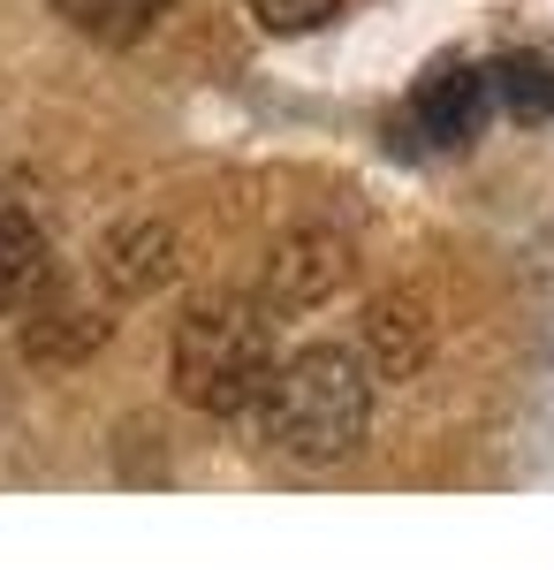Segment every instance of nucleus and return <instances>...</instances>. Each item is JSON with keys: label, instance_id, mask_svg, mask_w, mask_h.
Masks as SVG:
<instances>
[{"label": "nucleus", "instance_id": "f257e3e1", "mask_svg": "<svg viewBox=\"0 0 554 570\" xmlns=\"http://www.w3.org/2000/svg\"><path fill=\"white\" fill-rule=\"evenodd\" d=\"M258 419H266V441L297 464H335L357 449L365 419H373V373L349 351L319 343V351H297L289 365H274V381L258 395Z\"/></svg>", "mask_w": 554, "mask_h": 570}, {"label": "nucleus", "instance_id": "f03ea898", "mask_svg": "<svg viewBox=\"0 0 554 570\" xmlns=\"http://www.w3.org/2000/svg\"><path fill=\"white\" fill-rule=\"evenodd\" d=\"M274 381V327L258 305L214 297L175 327V389L182 403L214 411V419H244Z\"/></svg>", "mask_w": 554, "mask_h": 570}, {"label": "nucleus", "instance_id": "7ed1b4c3", "mask_svg": "<svg viewBox=\"0 0 554 570\" xmlns=\"http://www.w3.org/2000/svg\"><path fill=\"white\" fill-rule=\"evenodd\" d=\"M486 107H494V85H486V69H464V61H441L410 99V115H418V130L433 145H471Z\"/></svg>", "mask_w": 554, "mask_h": 570}, {"label": "nucleus", "instance_id": "20e7f679", "mask_svg": "<svg viewBox=\"0 0 554 570\" xmlns=\"http://www.w3.org/2000/svg\"><path fill=\"white\" fill-rule=\"evenodd\" d=\"M349 274V259H342L335 236H289L274 259H266V297L274 305H319V297H335V282Z\"/></svg>", "mask_w": 554, "mask_h": 570}, {"label": "nucleus", "instance_id": "39448f33", "mask_svg": "<svg viewBox=\"0 0 554 570\" xmlns=\"http://www.w3.org/2000/svg\"><path fill=\"white\" fill-rule=\"evenodd\" d=\"M99 274H107V289H115V297H145V289H160V282L175 274L168 228H152V220L115 228V236L99 244Z\"/></svg>", "mask_w": 554, "mask_h": 570}, {"label": "nucleus", "instance_id": "423d86ee", "mask_svg": "<svg viewBox=\"0 0 554 570\" xmlns=\"http://www.w3.org/2000/svg\"><path fill=\"white\" fill-rule=\"evenodd\" d=\"M53 8H61L69 31H85V39H99V46H137L160 23L168 0H53Z\"/></svg>", "mask_w": 554, "mask_h": 570}, {"label": "nucleus", "instance_id": "0eeeda50", "mask_svg": "<svg viewBox=\"0 0 554 570\" xmlns=\"http://www.w3.org/2000/svg\"><path fill=\"white\" fill-rule=\"evenodd\" d=\"M46 282V244L23 214H0V312L23 305L31 289Z\"/></svg>", "mask_w": 554, "mask_h": 570}, {"label": "nucleus", "instance_id": "6e6552de", "mask_svg": "<svg viewBox=\"0 0 554 570\" xmlns=\"http://www.w3.org/2000/svg\"><path fill=\"white\" fill-rule=\"evenodd\" d=\"M486 85H494V99L510 115H547L554 107V61H540V53H502L486 69Z\"/></svg>", "mask_w": 554, "mask_h": 570}, {"label": "nucleus", "instance_id": "1a4fd4ad", "mask_svg": "<svg viewBox=\"0 0 554 570\" xmlns=\"http://www.w3.org/2000/svg\"><path fill=\"white\" fill-rule=\"evenodd\" d=\"M251 16L274 31V39H297V31H319V23H335L342 0H251Z\"/></svg>", "mask_w": 554, "mask_h": 570}]
</instances>
